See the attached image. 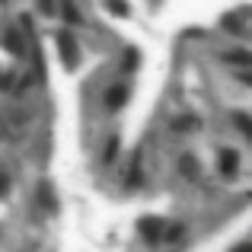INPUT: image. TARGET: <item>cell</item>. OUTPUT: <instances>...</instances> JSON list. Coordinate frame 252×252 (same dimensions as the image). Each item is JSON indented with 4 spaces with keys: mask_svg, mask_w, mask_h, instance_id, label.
Here are the masks:
<instances>
[{
    "mask_svg": "<svg viewBox=\"0 0 252 252\" xmlns=\"http://www.w3.org/2000/svg\"><path fill=\"white\" fill-rule=\"evenodd\" d=\"M58 48H61L64 67L74 70L77 67V42H74V35H70V32H58Z\"/></svg>",
    "mask_w": 252,
    "mask_h": 252,
    "instance_id": "6da1fadb",
    "label": "cell"
},
{
    "mask_svg": "<svg viewBox=\"0 0 252 252\" xmlns=\"http://www.w3.org/2000/svg\"><path fill=\"white\" fill-rule=\"evenodd\" d=\"M141 236L147 243L163 240V220H160V217H144V220H141Z\"/></svg>",
    "mask_w": 252,
    "mask_h": 252,
    "instance_id": "7a4b0ae2",
    "label": "cell"
},
{
    "mask_svg": "<svg viewBox=\"0 0 252 252\" xmlns=\"http://www.w3.org/2000/svg\"><path fill=\"white\" fill-rule=\"evenodd\" d=\"M125 99H128V90H125L122 83H115L109 93H105V105H109L112 112H115V109H122V105H125Z\"/></svg>",
    "mask_w": 252,
    "mask_h": 252,
    "instance_id": "3957f363",
    "label": "cell"
},
{
    "mask_svg": "<svg viewBox=\"0 0 252 252\" xmlns=\"http://www.w3.org/2000/svg\"><path fill=\"white\" fill-rule=\"evenodd\" d=\"M236 169H240V157H236V150H223V154H220V172L230 179Z\"/></svg>",
    "mask_w": 252,
    "mask_h": 252,
    "instance_id": "277c9868",
    "label": "cell"
},
{
    "mask_svg": "<svg viewBox=\"0 0 252 252\" xmlns=\"http://www.w3.org/2000/svg\"><path fill=\"white\" fill-rule=\"evenodd\" d=\"M102 6L112 13V16H131V6H128V0H102Z\"/></svg>",
    "mask_w": 252,
    "mask_h": 252,
    "instance_id": "5b68a950",
    "label": "cell"
},
{
    "mask_svg": "<svg viewBox=\"0 0 252 252\" xmlns=\"http://www.w3.org/2000/svg\"><path fill=\"white\" fill-rule=\"evenodd\" d=\"M179 166H182L185 179H198V163L191 160V157H182V160H179Z\"/></svg>",
    "mask_w": 252,
    "mask_h": 252,
    "instance_id": "8992f818",
    "label": "cell"
},
{
    "mask_svg": "<svg viewBox=\"0 0 252 252\" xmlns=\"http://www.w3.org/2000/svg\"><path fill=\"white\" fill-rule=\"evenodd\" d=\"M3 42H6V48H10L13 55H23V42L16 38V32H3Z\"/></svg>",
    "mask_w": 252,
    "mask_h": 252,
    "instance_id": "52a82bcc",
    "label": "cell"
},
{
    "mask_svg": "<svg viewBox=\"0 0 252 252\" xmlns=\"http://www.w3.org/2000/svg\"><path fill=\"white\" fill-rule=\"evenodd\" d=\"M182 233H185V227H182V223H169V230H163V240L176 243V240H182Z\"/></svg>",
    "mask_w": 252,
    "mask_h": 252,
    "instance_id": "ba28073f",
    "label": "cell"
},
{
    "mask_svg": "<svg viewBox=\"0 0 252 252\" xmlns=\"http://www.w3.org/2000/svg\"><path fill=\"white\" fill-rule=\"evenodd\" d=\"M64 19H67L70 26H80V10H77L74 3H67V6H64Z\"/></svg>",
    "mask_w": 252,
    "mask_h": 252,
    "instance_id": "9c48e42d",
    "label": "cell"
},
{
    "mask_svg": "<svg viewBox=\"0 0 252 252\" xmlns=\"http://www.w3.org/2000/svg\"><path fill=\"white\" fill-rule=\"evenodd\" d=\"M115 154H118V137L112 134V137H109V144H105V163L115 160Z\"/></svg>",
    "mask_w": 252,
    "mask_h": 252,
    "instance_id": "30bf717a",
    "label": "cell"
},
{
    "mask_svg": "<svg viewBox=\"0 0 252 252\" xmlns=\"http://www.w3.org/2000/svg\"><path fill=\"white\" fill-rule=\"evenodd\" d=\"M172 128H176V131H195V118H176Z\"/></svg>",
    "mask_w": 252,
    "mask_h": 252,
    "instance_id": "8fae6325",
    "label": "cell"
},
{
    "mask_svg": "<svg viewBox=\"0 0 252 252\" xmlns=\"http://www.w3.org/2000/svg\"><path fill=\"white\" fill-rule=\"evenodd\" d=\"M134 64H137V55H134V51H131V55H125V70H131Z\"/></svg>",
    "mask_w": 252,
    "mask_h": 252,
    "instance_id": "7c38bea8",
    "label": "cell"
},
{
    "mask_svg": "<svg viewBox=\"0 0 252 252\" xmlns=\"http://www.w3.org/2000/svg\"><path fill=\"white\" fill-rule=\"evenodd\" d=\"M236 122H240V131H249V118L246 115H236Z\"/></svg>",
    "mask_w": 252,
    "mask_h": 252,
    "instance_id": "4fadbf2b",
    "label": "cell"
},
{
    "mask_svg": "<svg viewBox=\"0 0 252 252\" xmlns=\"http://www.w3.org/2000/svg\"><path fill=\"white\" fill-rule=\"evenodd\" d=\"M51 6H55V0H42V10L45 13H51Z\"/></svg>",
    "mask_w": 252,
    "mask_h": 252,
    "instance_id": "5bb4252c",
    "label": "cell"
},
{
    "mask_svg": "<svg viewBox=\"0 0 252 252\" xmlns=\"http://www.w3.org/2000/svg\"><path fill=\"white\" fill-rule=\"evenodd\" d=\"M3 191H6V179L0 176V195H3Z\"/></svg>",
    "mask_w": 252,
    "mask_h": 252,
    "instance_id": "9a60e30c",
    "label": "cell"
},
{
    "mask_svg": "<svg viewBox=\"0 0 252 252\" xmlns=\"http://www.w3.org/2000/svg\"><path fill=\"white\" fill-rule=\"evenodd\" d=\"M236 252H249V246H246V243H243V246H240V249H236Z\"/></svg>",
    "mask_w": 252,
    "mask_h": 252,
    "instance_id": "2e32d148",
    "label": "cell"
}]
</instances>
